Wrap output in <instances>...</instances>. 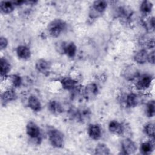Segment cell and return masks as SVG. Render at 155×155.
<instances>
[{
  "label": "cell",
  "mask_w": 155,
  "mask_h": 155,
  "mask_svg": "<svg viewBox=\"0 0 155 155\" xmlns=\"http://www.w3.org/2000/svg\"><path fill=\"white\" fill-rule=\"evenodd\" d=\"M47 136L50 145L56 148H62L65 142V136L59 130L50 127L47 130Z\"/></svg>",
  "instance_id": "cell-1"
},
{
  "label": "cell",
  "mask_w": 155,
  "mask_h": 155,
  "mask_svg": "<svg viewBox=\"0 0 155 155\" xmlns=\"http://www.w3.org/2000/svg\"><path fill=\"white\" fill-rule=\"evenodd\" d=\"M67 23L61 19H55L51 21L47 25V31L49 35L53 38H58L67 28Z\"/></svg>",
  "instance_id": "cell-2"
},
{
  "label": "cell",
  "mask_w": 155,
  "mask_h": 155,
  "mask_svg": "<svg viewBox=\"0 0 155 155\" xmlns=\"http://www.w3.org/2000/svg\"><path fill=\"white\" fill-rule=\"evenodd\" d=\"M25 132L29 138L35 141V142L39 143L42 140V133L39 127L34 122L29 121L25 127Z\"/></svg>",
  "instance_id": "cell-3"
},
{
  "label": "cell",
  "mask_w": 155,
  "mask_h": 155,
  "mask_svg": "<svg viewBox=\"0 0 155 155\" xmlns=\"http://www.w3.org/2000/svg\"><path fill=\"white\" fill-rule=\"evenodd\" d=\"M108 3L105 1L96 0L93 2L90 10L89 16L91 19H96L101 16L106 10Z\"/></svg>",
  "instance_id": "cell-4"
},
{
  "label": "cell",
  "mask_w": 155,
  "mask_h": 155,
  "mask_svg": "<svg viewBox=\"0 0 155 155\" xmlns=\"http://www.w3.org/2000/svg\"><path fill=\"white\" fill-rule=\"evenodd\" d=\"M135 81V88L139 91H145L151 87L153 78L150 74H144L140 75Z\"/></svg>",
  "instance_id": "cell-5"
},
{
  "label": "cell",
  "mask_w": 155,
  "mask_h": 155,
  "mask_svg": "<svg viewBox=\"0 0 155 155\" xmlns=\"http://www.w3.org/2000/svg\"><path fill=\"white\" fill-rule=\"evenodd\" d=\"M137 150V146L131 139L126 137L121 142L122 153L124 154H133Z\"/></svg>",
  "instance_id": "cell-6"
},
{
  "label": "cell",
  "mask_w": 155,
  "mask_h": 155,
  "mask_svg": "<svg viewBox=\"0 0 155 155\" xmlns=\"http://www.w3.org/2000/svg\"><path fill=\"white\" fill-rule=\"evenodd\" d=\"M140 76L139 70L134 65L127 66L122 71V76L127 81H135Z\"/></svg>",
  "instance_id": "cell-7"
},
{
  "label": "cell",
  "mask_w": 155,
  "mask_h": 155,
  "mask_svg": "<svg viewBox=\"0 0 155 155\" xmlns=\"http://www.w3.org/2000/svg\"><path fill=\"white\" fill-rule=\"evenodd\" d=\"M142 99L140 94L137 93H130L125 97V104L127 108H132L139 105Z\"/></svg>",
  "instance_id": "cell-8"
},
{
  "label": "cell",
  "mask_w": 155,
  "mask_h": 155,
  "mask_svg": "<svg viewBox=\"0 0 155 155\" xmlns=\"http://www.w3.org/2000/svg\"><path fill=\"white\" fill-rule=\"evenodd\" d=\"M109 131L115 135H122L125 131V125L116 120H111L108 125Z\"/></svg>",
  "instance_id": "cell-9"
},
{
  "label": "cell",
  "mask_w": 155,
  "mask_h": 155,
  "mask_svg": "<svg viewBox=\"0 0 155 155\" xmlns=\"http://www.w3.org/2000/svg\"><path fill=\"white\" fill-rule=\"evenodd\" d=\"M87 134L90 139L97 140L102 136V129L99 125L97 124H91L88 126Z\"/></svg>",
  "instance_id": "cell-10"
},
{
  "label": "cell",
  "mask_w": 155,
  "mask_h": 155,
  "mask_svg": "<svg viewBox=\"0 0 155 155\" xmlns=\"http://www.w3.org/2000/svg\"><path fill=\"white\" fill-rule=\"evenodd\" d=\"M35 68L38 72L43 74H47L50 72L51 64L50 62L45 59H38L35 63Z\"/></svg>",
  "instance_id": "cell-11"
},
{
  "label": "cell",
  "mask_w": 155,
  "mask_h": 155,
  "mask_svg": "<svg viewBox=\"0 0 155 155\" xmlns=\"http://www.w3.org/2000/svg\"><path fill=\"white\" fill-rule=\"evenodd\" d=\"M149 52L145 48H141L137 51L134 54L133 59L134 62L138 64H144L148 62V57Z\"/></svg>",
  "instance_id": "cell-12"
},
{
  "label": "cell",
  "mask_w": 155,
  "mask_h": 155,
  "mask_svg": "<svg viewBox=\"0 0 155 155\" xmlns=\"http://www.w3.org/2000/svg\"><path fill=\"white\" fill-rule=\"evenodd\" d=\"M99 92L97 85L95 83H89L85 87L84 89V96L88 99L94 97Z\"/></svg>",
  "instance_id": "cell-13"
},
{
  "label": "cell",
  "mask_w": 155,
  "mask_h": 155,
  "mask_svg": "<svg viewBox=\"0 0 155 155\" xmlns=\"http://www.w3.org/2000/svg\"><path fill=\"white\" fill-rule=\"evenodd\" d=\"M16 53L18 58L22 60H27L30 58L31 52L30 47L25 45H20L17 47Z\"/></svg>",
  "instance_id": "cell-14"
},
{
  "label": "cell",
  "mask_w": 155,
  "mask_h": 155,
  "mask_svg": "<svg viewBox=\"0 0 155 155\" xmlns=\"http://www.w3.org/2000/svg\"><path fill=\"white\" fill-rule=\"evenodd\" d=\"M16 98H17V94L15 91L12 88L7 89L1 93V104L5 105L10 102L16 100Z\"/></svg>",
  "instance_id": "cell-15"
},
{
  "label": "cell",
  "mask_w": 155,
  "mask_h": 155,
  "mask_svg": "<svg viewBox=\"0 0 155 155\" xmlns=\"http://www.w3.org/2000/svg\"><path fill=\"white\" fill-rule=\"evenodd\" d=\"M28 107L34 112H39L42 110V104L38 97L30 95L27 99Z\"/></svg>",
  "instance_id": "cell-16"
},
{
  "label": "cell",
  "mask_w": 155,
  "mask_h": 155,
  "mask_svg": "<svg viewBox=\"0 0 155 155\" xmlns=\"http://www.w3.org/2000/svg\"><path fill=\"white\" fill-rule=\"evenodd\" d=\"M77 52V46L73 42H64L62 49V54H65L69 58L75 56Z\"/></svg>",
  "instance_id": "cell-17"
},
{
  "label": "cell",
  "mask_w": 155,
  "mask_h": 155,
  "mask_svg": "<svg viewBox=\"0 0 155 155\" xmlns=\"http://www.w3.org/2000/svg\"><path fill=\"white\" fill-rule=\"evenodd\" d=\"M62 87L66 90H73L77 87L78 82L71 77H64L61 80Z\"/></svg>",
  "instance_id": "cell-18"
},
{
  "label": "cell",
  "mask_w": 155,
  "mask_h": 155,
  "mask_svg": "<svg viewBox=\"0 0 155 155\" xmlns=\"http://www.w3.org/2000/svg\"><path fill=\"white\" fill-rule=\"evenodd\" d=\"M154 139H150L149 140L143 142L140 144L139 150L142 154L148 155V154H150L154 151Z\"/></svg>",
  "instance_id": "cell-19"
},
{
  "label": "cell",
  "mask_w": 155,
  "mask_h": 155,
  "mask_svg": "<svg viewBox=\"0 0 155 155\" xmlns=\"http://www.w3.org/2000/svg\"><path fill=\"white\" fill-rule=\"evenodd\" d=\"M48 110L53 114H59L63 112L62 105L56 100H50L47 104Z\"/></svg>",
  "instance_id": "cell-20"
},
{
  "label": "cell",
  "mask_w": 155,
  "mask_h": 155,
  "mask_svg": "<svg viewBox=\"0 0 155 155\" xmlns=\"http://www.w3.org/2000/svg\"><path fill=\"white\" fill-rule=\"evenodd\" d=\"M11 64L5 58H1L0 60V73L1 78H5L11 71Z\"/></svg>",
  "instance_id": "cell-21"
},
{
  "label": "cell",
  "mask_w": 155,
  "mask_h": 155,
  "mask_svg": "<svg viewBox=\"0 0 155 155\" xmlns=\"http://www.w3.org/2000/svg\"><path fill=\"white\" fill-rule=\"evenodd\" d=\"M15 5L13 1H1L0 2L1 12L4 14H9L13 12L15 8Z\"/></svg>",
  "instance_id": "cell-22"
},
{
  "label": "cell",
  "mask_w": 155,
  "mask_h": 155,
  "mask_svg": "<svg viewBox=\"0 0 155 155\" xmlns=\"http://www.w3.org/2000/svg\"><path fill=\"white\" fill-rule=\"evenodd\" d=\"M153 8V4L150 1L145 0L141 2L140 4V11L145 15H150Z\"/></svg>",
  "instance_id": "cell-23"
},
{
  "label": "cell",
  "mask_w": 155,
  "mask_h": 155,
  "mask_svg": "<svg viewBox=\"0 0 155 155\" xmlns=\"http://www.w3.org/2000/svg\"><path fill=\"white\" fill-rule=\"evenodd\" d=\"M94 154H111L110 149L109 147L104 143H99L94 148Z\"/></svg>",
  "instance_id": "cell-24"
},
{
  "label": "cell",
  "mask_w": 155,
  "mask_h": 155,
  "mask_svg": "<svg viewBox=\"0 0 155 155\" xmlns=\"http://www.w3.org/2000/svg\"><path fill=\"white\" fill-rule=\"evenodd\" d=\"M143 131L150 139H154V124L153 122L147 123L143 127Z\"/></svg>",
  "instance_id": "cell-25"
},
{
  "label": "cell",
  "mask_w": 155,
  "mask_h": 155,
  "mask_svg": "<svg viewBox=\"0 0 155 155\" xmlns=\"http://www.w3.org/2000/svg\"><path fill=\"white\" fill-rule=\"evenodd\" d=\"M90 111L88 108L78 110L75 114V117L79 121H87L90 117Z\"/></svg>",
  "instance_id": "cell-26"
},
{
  "label": "cell",
  "mask_w": 155,
  "mask_h": 155,
  "mask_svg": "<svg viewBox=\"0 0 155 155\" xmlns=\"http://www.w3.org/2000/svg\"><path fill=\"white\" fill-rule=\"evenodd\" d=\"M145 114L148 117H153L155 114V102L154 99L149 101L146 104Z\"/></svg>",
  "instance_id": "cell-27"
},
{
  "label": "cell",
  "mask_w": 155,
  "mask_h": 155,
  "mask_svg": "<svg viewBox=\"0 0 155 155\" xmlns=\"http://www.w3.org/2000/svg\"><path fill=\"white\" fill-rule=\"evenodd\" d=\"M8 79L13 87H19L22 84V78L18 74H12L8 76Z\"/></svg>",
  "instance_id": "cell-28"
},
{
  "label": "cell",
  "mask_w": 155,
  "mask_h": 155,
  "mask_svg": "<svg viewBox=\"0 0 155 155\" xmlns=\"http://www.w3.org/2000/svg\"><path fill=\"white\" fill-rule=\"evenodd\" d=\"M154 25H155V21H154V16H150L145 22V27L150 32L151 31L154 30Z\"/></svg>",
  "instance_id": "cell-29"
},
{
  "label": "cell",
  "mask_w": 155,
  "mask_h": 155,
  "mask_svg": "<svg viewBox=\"0 0 155 155\" xmlns=\"http://www.w3.org/2000/svg\"><path fill=\"white\" fill-rule=\"evenodd\" d=\"M8 44L7 39L3 36H1L0 38V49L1 50L5 49Z\"/></svg>",
  "instance_id": "cell-30"
},
{
  "label": "cell",
  "mask_w": 155,
  "mask_h": 155,
  "mask_svg": "<svg viewBox=\"0 0 155 155\" xmlns=\"http://www.w3.org/2000/svg\"><path fill=\"white\" fill-rule=\"evenodd\" d=\"M148 62L151 64H154V50H153L152 51H150L148 53Z\"/></svg>",
  "instance_id": "cell-31"
}]
</instances>
